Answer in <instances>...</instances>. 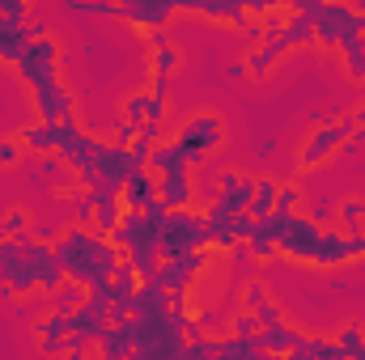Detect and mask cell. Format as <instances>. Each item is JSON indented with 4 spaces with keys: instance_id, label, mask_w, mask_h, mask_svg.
I'll list each match as a JSON object with an SVG mask.
<instances>
[{
    "instance_id": "5",
    "label": "cell",
    "mask_w": 365,
    "mask_h": 360,
    "mask_svg": "<svg viewBox=\"0 0 365 360\" xmlns=\"http://www.w3.org/2000/svg\"><path fill=\"white\" fill-rule=\"evenodd\" d=\"M221 140H225V119L221 115H195V119H187L179 127L175 149L182 153L187 166H204L221 149Z\"/></svg>"
},
{
    "instance_id": "6",
    "label": "cell",
    "mask_w": 365,
    "mask_h": 360,
    "mask_svg": "<svg viewBox=\"0 0 365 360\" xmlns=\"http://www.w3.org/2000/svg\"><path fill=\"white\" fill-rule=\"evenodd\" d=\"M200 246H208V221L200 212L170 208L162 221V259H179V255L200 250Z\"/></svg>"
},
{
    "instance_id": "9",
    "label": "cell",
    "mask_w": 365,
    "mask_h": 360,
    "mask_svg": "<svg viewBox=\"0 0 365 360\" xmlns=\"http://www.w3.org/2000/svg\"><path fill=\"white\" fill-rule=\"evenodd\" d=\"M195 195V179H191V166H175L166 174H158V199L166 208H187Z\"/></svg>"
},
{
    "instance_id": "19",
    "label": "cell",
    "mask_w": 365,
    "mask_h": 360,
    "mask_svg": "<svg viewBox=\"0 0 365 360\" xmlns=\"http://www.w3.org/2000/svg\"><path fill=\"white\" fill-rule=\"evenodd\" d=\"M145 115H149V90H136L128 102H123V119L140 127V123H145Z\"/></svg>"
},
{
    "instance_id": "14",
    "label": "cell",
    "mask_w": 365,
    "mask_h": 360,
    "mask_svg": "<svg viewBox=\"0 0 365 360\" xmlns=\"http://www.w3.org/2000/svg\"><path fill=\"white\" fill-rule=\"evenodd\" d=\"M340 51H344V68H349V77H353V81H365V30L361 34H353V38H344Z\"/></svg>"
},
{
    "instance_id": "26",
    "label": "cell",
    "mask_w": 365,
    "mask_h": 360,
    "mask_svg": "<svg viewBox=\"0 0 365 360\" xmlns=\"http://www.w3.org/2000/svg\"><path fill=\"white\" fill-rule=\"evenodd\" d=\"M225 77H230V81H247V77H251V68H247V60H234V64L225 68Z\"/></svg>"
},
{
    "instance_id": "4",
    "label": "cell",
    "mask_w": 365,
    "mask_h": 360,
    "mask_svg": "<svg viewBox=\"0 0 365 360\" xmlns=\"http://www.w3.org/2000/svg\"><path fill=\"white\" fill-rule=\"evenodd\" d=\"M17 77L34 93V110L38 119H64L73 115V93L60 81V43L43 30L26 43L21 60H17Z\"/></svg>"
},
{
    "instance_id": "1",
    "label": "cell",
    "mask_w": 365,
    "mask_h": 360,
    "mask_svg": "<svg viewBox=\"0 0 365 360\" xmlns=\"http://www.w3.org/2000/svg\"><path fill=\"white\" fill-rule=\"evenodd\" d=\"M259 221H264V229L276 238L280 255H289V259H297V263H310V268H340V263L365 259V229H353V233L319 229V221L302 216L297 208L259 216Z\"/></svg>"
},
{
    "instance_id": "27",
    "label": "cell",
    "mask_w": 365,
    "mask_h": 360,
    "mask_svg": "<svg viewBox=\"0 0 365 360\" xmlns=\"http://www.w3.org/2000/svg\"><path fill=\"white\" fill-rule=\"evenodd\" d=\"M30 233H34V238H43V242H56V238H60V229H56V225H30Z\"/></svg>"
},
{
    "instance_id": "24",
    "label": "cell",
    "mask_w": 365,
    "mask_h": 360,
    "mask_svg": "<svg viewBox=\"0 0 365 360\" xmlns=\"http://www.w3.org/2000/svg\"><path fill=\"white\" fill-rule=\"evenodd\" d=\"M251 314L259 318V327H272V322H284V314H280V305H272V301H264V305H255Z\"/></svg>"
},
{
    "instance_id": "7",
    "label": "cell",
    "mask_w": 365,
    "mask_h": 360,
    "mask_svg": "<svg viewBox=\"0 0 365 360\" xmlns=\"http://www.w3.org/2000/svg\"><path fill=\"white\" fill-rule=\"evenodd\" d=\"M353 127H357L353 110H349L344 119H336V123H327V119H323V123L310 132V140L302 144V153H297V166H302V170H314L319 162H327L331 153H340V144L353 136Z\"/></svg>"
},
{
    "instance_id": "12",
    "label": "cell",
    "mask_w": 365,
    "mask_h": 360,
    "mask_svg": "<svg viewBox=\"0 0 365 360\" xmlns=\"http://www.w3.org/2000/svg\"><path fill=\"white\" fill-rule=\"evenodd\" d=\"M21 144H26V149H34L38 157H43V153H56V149H60V119L26 123V127H21Z\"/></svg>"
},
{
    "instance_id": "3",
    "label": "cell",
    "mask_w": 365,
    "mask_h": 360,
    "mask_svg": "<svg viewBox=\"0 0 365 360\" xmlns=\"http://www.w3.org/2000/svg\"><path fill=\"white\" fill-rule=\"evenodd\" d=\"M51 246H56V255H60V263H64V275L77 280L81 288H102V284H110V271L128 259L123 246H115L106 233H98L90 225H68V229H60V238H56Z\"/></svg>"
},
{
    "instance_id": "13",
    "label": "cell",
    "mask_w": 365,
    "mask_h": 360,
    "mask_svg": "<svg viewBox=\"0 0 365 360\" xmlns=\"http://www.w3.org/2000/svg\"><path fill=\"white\" fill-rule=\"evenodd\" d=\"M276 191H280V179H272V174H259L255 179V191H251V216H272L276 212Z\"/></svg>"
},
{
    "instance_id": "20",
    "label": "cell",
    "mask_w": 365,
    "mask_h": 360,
    "mask_svg": "<svg viewBox=\"0 0 365 360\" xmlns=\"http://www.w3.org/2000/svg\"><path fill=\"white\" fill-rule=\"evenodd\" d=\"M21 153H26L21 136H0V166H4V170H9V166H17V162H21Z\"/></svg>"
},
{
    "instance_id": "25",
    "label": "cell",
    "mask_w": 365,
    "mask_h": 360,
    "mask_svg": "<svg viewBox=\"0 0 365 360\" xmlns=\"http://www.w3.org/2000/svg\"><path fill=\"white\" fill-rule=\"evenodd\" d=\"M110 140H115V144H123V149H132V140H136V123H128V119H123V123L115 127V136H110Z\"/></svg>"
},
{
    "instance_id": "23",
    "label": "cell",
    "mask_w": 365,
    "mask_h": 360,
    "mask_svg": "<svg viewBox=\"0 0 365 360\" xmlns=\"http://www.w3.org/2000/svg\"><path fill=\"white\" fill-rule=\"evenodd\" d=\"M264 301H268V288H264L259 280H251V284L242 288V305H247V309H255V305H264Z\"/></svg>"
},
{
    "instance_id": "21",
    "label": "cell",
    "mask_w": 365,
    "mask_h": 360,
    "mask_svg": "<svg viewBox=\"0 0 365 360\" xmlns=\"http://www.w3.org/2000/svg\"><path fill=\"white\" fill-rule=\"evenodd\" d=\"M306 216H310V221H319V225L336 221V199H310V203H306Z\"/></svg>"
},
{
    "instance_id": "10",
    "label": "cell",
    "mask_w": 365,
    "mask_h": 360,
    "mask_svg": "<svg viewBox=\"0 0 365 360\" xmlns=\"http://www.w3.org/2000/svg\"><path fill=\"white\" fill-rule=\"evenodd\" d=\"M119 199H123V208H132V212H140V208H149L153 199H158V174L149 170V166H140L132 179L123 182V191H119Z\"/></svg>"
},
{
    "instance_id": "8",
    "label": "cell",
    "mask_w": 365,
    "mask_h": 360,
    "mask_svg": "<svg viewBox=\"0 0 365 360\" xmlns=\"http://www.w3.org/2000/svg\"><path fill=\"white\" fill-rule=\"evenodd\" d=\"M179 13L175 0H119V21H132L140 30H162Z\"/></svg>"
},
{
    "instance_id": "18",
    "label": "cell",
    "mask_w": 365,
    "mask_h": 360,
    "mask_svg": "<svg viewBox=\"0 0 365 360\" xmlns=\"http://www.w3.org/2000/svg\"><path fill=\"white\" fill-rule=\"evenodd\" d=\"M30 225H34V221H30V212H26V208H9V212H0V229H4L9 238H26V233H30Z\"/></svg>"
},
{
    "instance_id": "17",
    "label": "cell",
    "mask_w": 365,
    "mask_h": 360,
    "mask_svg": "<svg viewBox=\"0 0 365 360\" xmlns=\"http://www.w3.org/2000/svg\"><path fill=\"white\" fill-rule=\"evenodd\" d=\"M336 344L344 348V356H365V331L357 327V322L336 327Z\"/></svg>"
},
{
    "instance_id": "22",
    "label": "cell",
    "mask_w": 365,
    "mask_h": 360,
    "mask_svg": "<svg viewBox=\"0 0 365 360\" xmlns=\"http://www.w3.org/2000/svg\"><path fill=\"white\" fill-rule=\"evenodd\" d=\"M0 13H4L9 21L26 26V21H30V0H0Z\"/></svg>"
},
{
    "instance_id": "11",
    "label": "cell",
    "mask_w": 365,
    "mask_h": 360,
    "mask_svg": "<svg viewBox=\"0 0 365 360\" xmlns=\"http://www.w3.org/2000/svg\"><path fill=\"white\" fill-rule=\"evenodd\" d=\"M302 339H306V331L284 327V322H272V327H259V331H255V344H259L268 356H289Z\"/></svg>"
},
{
    "instance_id": "2",
    "label": "cell",
    "mask_w": 365,
    "mask_h": 360,
    "mask_svg": "<svg viewBox=\"0 0 365 360\" xmlns=\"http://www.w3.org/2000/svg\"><path fill=\"white\" fill-rule=\"evenodd\" d=\"M64 263L56 255L51 242L26 233V238H9L0 250V292L4 297H26V292H56L64 284Z\"/></svg>"
},
{
    "instance_id": "15",
    "label": "cell",
    "mask_w": 365,
    "mask_h": 360,
    "mask_svg": "<svg viewBox=\"0 0 365 360\" xmlns=\"http://www.w3.org/2000/svg\"><path fill=\"white\" fill-rule=\"evenodd\" d=\"M336 225H344V229H365V199H340L336 203Z\"/></svg>"
},
{
    "instance_id": "16",
    "label": "cell",
    "mask_w": 365,
    "mask_h": 360,
    "mask_svg": "<svg viewBox=\"0 0 365 360\" xmlns=\"http://www.w3.org/2000/svg\"><path fill=\"white\" fill-rule=\"evenodd\" d=\"M81 301H86V288H81L77 280H68V284H60V288H56V297H51V305H47V309H64V314H73Z\"/></svg>"
}]
</instances>
